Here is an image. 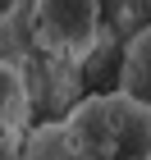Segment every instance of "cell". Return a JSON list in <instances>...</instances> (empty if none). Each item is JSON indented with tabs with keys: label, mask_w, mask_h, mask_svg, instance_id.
I'll list each match as a JSON object with an SVG mask.
<instances>
[{
	"label": "cell",
	"mask_w": 151,
	"mask_h": 160,
	"mask_svg": "<svg viewBox=\"0 0 151 160\" xmlns=\"http://www.w3.org/2000/svg\"><path fill=\"white\" fill-rule=\"evenodd\" d=\"M64 133L92 160H142L151 156V110L124 92H96L69 105Z\"/></svg>",
	"instance_id": "cell-1"
},
{
	"label": "cell",
	"mask_w": 151,
	"mask_h": 160,
	"mask_svg": "<svg viewBox=\"0 0 151 160\" xmlns=\"http://www.w3.org/2000/svg\"><path fill=\"white\" fill-rule=\"evenodd\" d=\"M28 32L46 64L78 69L101 41V0H28Z\"/></svg>",
	"instance_id": "cell-2"
},
{
	"label": "cell",
	"mask_w": 151,
	"mask_h": 160,
	"mask_svg": "<svg viewBox=\"0 0 151 160\" xmlns=\"http://www.w3.org/2000/svg\"><path fill=\"white\" fill-rule=\"evenodd\" d=\"M28 128H32V92L14 64L0 60V156H14Z\"/></svg>",
	"instance_id": "cell-3"
},
{
	"label": "cell",
	"mask_w": 151,
	"mask_h": 160,
	"mask_svg": "<svg viewBox=\"0 0 151 160\" xmlns=\"http://www.w3.org/2000/svg\"><path fill=\"white\" fill-rule=\"evenodd\" d=\"M18 160H92V156L64 133L60 119H46V123H32V128L23 133Z\"/></svg>",
	"instance_id": "cell-4"
},
{
	"label": "cell",
	"mask_w": 151,
	"mask_h": 160,
	"mask_svg": "<svg viewBox=\"0 0 151 160\" xmlns=\"http://www.w3.org/2000/svg\"><path fill=\"white\" fill-rule=\"evenodd\" d=\"M119 92L142 101L151 110V28H142L138 37L124 46V64H119Z\"/></svg>",
	"instance_id": "cell-5"
},
{
	"label": "cell",
	"mask_w": 151,
	"mask_h": 160,
	"mask_svg": "<svg viewBox=\"0 0 151 160\" xmlns=\"http://www.w3.org/2000/svg\"><path fill=\"white\" fill-rule=\"evenodd\" d=\"M142 160H151V156H142Z\"/></svg>",
	"instance_id": "cell-6"
}]
</instances>
